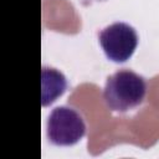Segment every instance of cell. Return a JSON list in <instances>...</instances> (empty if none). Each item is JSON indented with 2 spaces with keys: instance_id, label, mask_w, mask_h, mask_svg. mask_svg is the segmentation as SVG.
Here are the masks:
<instances>
[{
  "instance_id": "cell-2",
  "label": "cell",
  "mask_w": 159,
  "mask_h": 159,
  "mask_svg": "<svg viewBox=\"0 0 159 159\" xmlns=\"http://www.w3.org/2000/svg\"><path fill=\"white\" fill-rule=\"evenodd\" d=\"M84 134V120L75 108L58 106L52 109L47 119V137L52 144L70 147L78 143Z\"/></svg>"
},
{
  "instance_id": "cell-4",
  "label": "cell",
  "mask_w": 159,
  "mask_h": 159,
  "mask_svg": "<svg viewBox=\"0 0 159 159\" xmlns=\"http://www.w3.org/2000/svg\"><path fill=\"white\" fill-rule=\"evenodd\" d=\"M42 106L46 107L62 96L67 88V81L62 72L52 67H43L41 72Z\"/></svg>"
},
{
  "instance_id": "cell-1",
  "label": "cell",
  "mask_w": 159,
  "mask_h": 159,
  "mask_svg": "<svg viewBox=\"0 0 159 159\" xmlns=\"http://www.w3.org/2000/svg\"><path fill=\"white\" fill-rule=\"evenodd\" d=\"M145 93V78L132 70L123 68L107 78L103 99L111 111L125 113L138 107L144 101Z\"/></svg>"
},
{
  "instance_id": "cell-3",
  "label": "cell",
  "mask_w": 159,
  "mask_h": 159,
  "mask_svg": "<svg viewBox=\"0 0 159 159\" xmlns=\"http://www.w3.org/2000/svg\"><path fill=\"white\" fill-rule=\"evenodd\" d=\"M99 45L107 58L123 63L132 57L138 45V35L127 22H113L98 32Z\"/></svg>"
}]
</instances>
